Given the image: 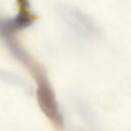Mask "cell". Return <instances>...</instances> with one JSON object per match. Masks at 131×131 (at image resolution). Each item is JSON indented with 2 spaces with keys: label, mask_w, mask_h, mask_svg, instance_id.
<instances>
[{
  "label": "cell",
  "mask_w": 131,
  "mask_h": 131,
  "mask_svg": "<svg viewBox=\"0 0 131 131\" xmlns=\"http://www.w3.org/2000/svg\"><path fill=\"white\" fill-rule=\"evenodd\" d=\"M32 72L34 73V77L37 84L36 96L40 110L56 129H63V116L60 111L58 101L56 99L55 92L47 76L41 69H38L36 67L32 70Z\"/></svg>",
  "instance_id": "1"
},
{
  "label": "cell",
  "mask_w": 131,
  "mask_h": 131,
  "mask_svg": "<svg viewBox=\"0 0 131 131\" xmlns=\"http://www.w3.org/2000/svg\"><path fill=\"white\" fill-rule=\"evenodd\" d=\"M57 11L62 21L76 36L83 39H91L97 35L98 28L94 20L79 8L60 5Z\"/></svg>",
  "instance_id": "2"
},
{
  "label": "cell",
  "mask_w": 131,
  "mask_h": 131,
  "mask_svg": "<svg viewBox=\"0 0 131 131\" xmlns=\"http://www.w3.org/2000/svg\"><path fill=\"white\" fill-rule=\"evenodd\" d=\"M70 102L77 115L87 125H94L96 122V115L90 103L78 93H71L69 96Z\"/></svg>",
  "instance_id": "3"
},
{
  "label": "cell",
  "mask_w": 131,
  "mask_h": 131,
  "mask_svg": "<svg viewBox=\"0 0 131 131\" xmlns=\"http://www.w3.org/2000/svg\"><path fill=\"white\" fill-rule=\"evenodd\" d=\"M25 29H27V23L18 13H16L14 16L6 18L0 16V35L5 40L13 38L17 32Z\"/></svg>",
  "instance_id": "4"
},
{
  "label": "cell",
  "mask_w": 131,
  "mask_h": 131,
  "mask_svg": "<svg viewBox=\"0 0 131 131\" xmlns=\"http://www.w3.org/2000/svg\"><path fill=\"white\" fill-rule=\"evenodd\" d=\"M0 81L2 83H6V84L13 85V86L20 87V88L27 87V83L23 77H20L19 75L15 73L4 70V69H0Z\"/></svg>",
  "instance_id": "5"
}]
</instances>
